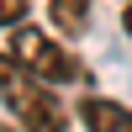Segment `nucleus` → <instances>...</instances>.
Returning <instances> with one entry per match:
<instances>
[{"instance_id":"nucleus-1","label":"nucleus","mask_w":132,"mask_h":132,"mask_svg":"<svg viewBox=\"0 0 132 132\" xmlns=\"http://www.w3.org/2000/svg\"><path fill=\"white\" fill-rule=\"evenodd\" d=\"M0 101H5V111L16 116L21 132H63L69 127V111L53 95V85L27 74L11 53H0Z\"/></svg>"},{"instance_id":"nucleus-3","label":"nucleus","mask_w":132,"mask_h":132,"mask_svg":"<svg viewBox=\"0 0 132 132\" xmlns=\"http://www.w3.org/2000/svg\"><path fill=\"white\" fill-rule=\"evenodd\" d=\"M79 116L90 132H132V111L122 101H106V95H85L79 101Z\"/></svg>"},{"instance_id":"nucleus-6","label":"nucleus","mask_w":132,"mask_h":132,"mask_svg":"<svg viewBox=\"0 0 132 132\" xmlns=\"http://www.w3.org/2000/svg\"><path fill=\"white\" fill-rule=\"evenodd\" d=\"M122 27H127V37H132V0H127V11H122Z\"/></svg>"},{"instance_id":"nucleus-2","label":"nucleus","mask_w":132,"mask_h":132,"mask_svg":"<svg viewBox=\"0 0 132 132\" xmlns=\"http://www.w3.org/2000/svg\"><path fill=\"white\" fill-rule=\"evenodd\" d=\"M5 53H11L27 74H37V79H48V85H74V79L85 74L79 58H74L58 37H48V32H37V27H11V48H5Z\"/></svg>"},{"instance_id":"nucleus-5","label":"nucleus","mask_w":132,"mask_h":132,"mask_svg":"<svg viewBox=\"0 0 132 132\" xmlns=\"http://www.w3.org/2000/svg\"><path fill=\"white\" fill-rule=\"evenodd\" d=\"M27 16V0H0V27H21Z\"/></svg>"},{"instance_id":"nucleus-7","label":"nucleus","mask_w":132,"mask_h":132,"mask_svg":"<svg viewBox=\"0 0 132 132\" xmlns=\"http://www.w3.org/2000/svg\"><path fill=\"white\" fill-rule=\"evenodd\" d=\"M0 132H11V127H0Z\"/></svg>"},{"instance_id":"nucleus-4","label":"nucleus","mask_w":132,"mask_h":132,"mask_svg":"<svg viewBox=\"0 0 132 132\" xmlns=\"http://www.w3.org/2000/svg\"><path fill=\"white\" fill-rule=\"evenodd\" d=\"M48 16L58 32H69V37H79L85 27H90V0H48Z\"/></svg>"}]
</instances>
